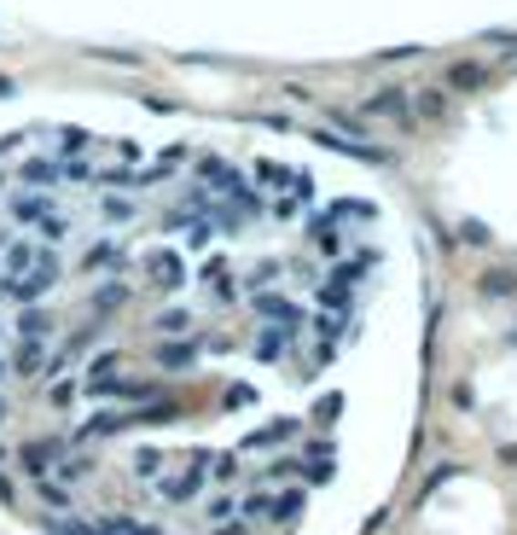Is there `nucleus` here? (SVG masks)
I'll use <instances>...</instances> for the list:
<instances>
[{
    "mask_svg": "<svg viewBox=\"0 0 517 535\" xmlns=\"http://www.w3.org/2000/svg\"><path fill=\"white\" fill-rule=\"evenodd\" d=\"M58 279H65L58 257H53V250H41L36 274H24V279H0V297H6V303H18V309H41L47 297L58 291Z\"/></svg>",
    "mask_w": 517,
    "mask_h": 535,
    "instance_id": "1",
    "label": "nucleus"
},
{
    "mask_svg": "<svg viewBox=\"0 0 517 535\" xmlns=\"http://www.w3.org/2000/svg\"><path fill=\"white\" fill-rule=\"evenodd\" d=\"M203 466H210V454H186L175 477H163V483H158V495L169 500V507H186V500H198V495H203V483H210V471H203Z\"/></svg>",
    "mask_w": 517,
    "mask_h": 535,
    "instance_id": "2",
    "label": "nucleus"
},
{
    "mask_svg": "<svg viewBox=\"0 0 517 535\" xmlns=\"http://www.w3.org/2000/svg\"><path fill=\"white\" fill-rule=\"evenodd\" d=\"M186 279H192V268H186L181 250H169V245H151L146 250V286L151 291H181Z\"/></svg>",
    "mask_w": 517,
    "mask_h": 535,
    "instance_id": "3",
    "label": "nucleus"
},
{
    "mask_svg": "<svg viewBox=\"0 0 517 535\" xmlns=\"http://www.w3.org/2000/svg\"><path fill=\"white\" fill-rule=\"evenodd\" d=\"M47 157H58V163H82L88 152H99V140H93L82 122H58V129H47Z\"/></svg>",
    "mask_w": 517,
    "mask_h": 535,
    "instance_id": "4",
    "label": "nucleus"
},
{
    "mask_svg": "<svg viewBox=\"0 0 517 535\" xmlns=\"http://www.w3.org/2000/svg\"><path fill=\"white\" fill-rule=\"evenodd\" d=\"M367 117L372 122H396V129H413V93H407V88H378V93H372V100H367Z\"/></svg>",
    "mask_w": 517,
    "mask_h": 535,
    "instance_id": "5",
    "label": "nucleus"
},
{
    "mask_svg": "<svg viewBox=\"0 0 517 535\" xmlns=\"http://www.w3.org/2000/svg\"><path fill=\"white\" fill-rule=\"evenodd\" d=\"M250 309H256L262 320H274L279 332H291V338L303 332V309H296L291 297H279V291H256V297H250Z\"/></svg>",
    "mask_w": 517,
    "mask_h": 535,
    "instance_id": "6",
    "label": "nucleus"
},
{
    "mask_svg": "<svg viewBox=\"0 0 517 535\" xmlns=\"http://www.w3.org/2000/svg\"><path fill=\"white\" fill-rule=\"evenodd\" d=\"M65 454H70V448L58 443V436H36V443H24V448H18V466L29 471V477H53V466L65 460Z\"/></svg>",
    "mask_w": 517,
    "mask_h": 535,
    "instance_id": "7",
    "label": "nucleus"
},
{
    "mask_svg": "<svg viewBox=\"0 0 517 535\" xmlns=\"http://www.w3.org/2000/svg\"><path fill=\"white\" fill-rule=\"evenodd\" d=\"M36 262H41V245L36 239H0V279L36 274Z\"/></svg>",
    "mask_w": 517,
    "mask_h": 535,
    "instance_id": "8",
    "label": "nucleus"
},
{
    "mask_svg": "<svg viewBox=\"0 0 517 535\" xmlns=\"http://www.w3.org/2000/svg\"><path fill=\"white\" fill-rule=\"evenodd\" d=\"M24 186H36V193H53V186L70 181V163H58V157H24Z\"/></svg>",
    "mask_w": 517,
    "mask_h": 535,
    "instance_id": "9",
    "label": "nucleus"
},
{
    "mask_svg": "<svg viewBox=\"0 0 517 535\" xmlns=\"http://www.w3.org/2000/svg\"><path fill=\"white\" fill-rule=\"evenodd\" d=\"M169 227H175V239L186 250H210V239H215V222H210V215H192V210H175V215H169Z\"/></svg>",
    "mask_w": 517,
    "mask_h": 535,
    "instance_id": "10",
    "label": "nucleus"
},
{
    "mask_svg": "<svg viewBox=\"0 0 517 535\" xmlns=\"http://www.w3.org/2000/svg\"><path fill=\"white\" fill-rule=\"evenodd\" d=\"M117 431H134V407H99V414H93L76 436H82V443L99 436V443H105V436H117Z\"/></svg>",
    "mask_w": 517,
    "mask_h": 535,
    "instance_id": "11",
    "label": "nucleus"
},
{
    "mask_svg": "<svg viewBox=\"0 0 517 535\" xmlns=\"http://www.w3.org/2000/svg\"><path fill=\"white\" fill-rule=\"evenodd\" d=\"M332 471H337V448L332 443H308V454H303V483H332Z\"/></svg>",
    "mask_w": 517,
    "mask_h": 535,
    "instance_id": "12",
    "label": "nucleus"
},
{
    "mask_svg": "<svg viewBox=\"0 0 517 535\" xmlns=\"http://www.w3.org/2000/svg\"><path fill=\"white\" fill-rule=\"evenodd\" d=\"M53 367V355H47V343H18V350H12V372H18V379H41V372Z\"/></svg>",
    "mask_w": 517,
    "mask_h": 535,
    "instance_id": "13",
    "label": "nucleus"
},
{
    "mask_svg": "<svg viewBox=\"0 0 517 535\" xmlns=\"http://www.w3.org/2000/svg\"><path fill=\"white\" fill-rule=\"evenodd\" d=\"M372 268H378V257H372V250H360V257H349V262H332V274H326V279H332V286H343V291H355L360 279L372 274Z\"/></svg>",
    "mask_w": 517,
    "mask_h": 535,
    "instance_id": "14",
    "label": "nucleus"
},
{
    "mask_svg": "<svg viewBox=\"0 0 517 535\" xmlns=\"http://www.w3.org/2000/svg\"><path fill=\"white\" fill-rule=\"evenodd\" d=\"M308 245H315L320 250V257H343V227L332 222V215H315V222H308Z\"/></svg>",
    "mask_w": 517,
    "mask_h": 535,
    "instance_id": "15",
    "label": "nucleus"
},
{
    "mask_svg": "<svg viewBox=\"0 0 517 535\" xmlns=\"http://www.w3.org/2000/svg\"><path fill=\"white\" fill-rule=\"evenodd\" d=\"M296 431H303L296 419H274V425H262V431H250L244 443H239V454H250V448H274V443H291Z\"/></svg>",
    "mask_w": 517,
    "mask_h": 535,
    "instance_id": "16",
    "label": "nucleus"
},
{
    "mask_svg": "<svg viewBox=\"0 0 517 535\" xmlns=\"http://www.w3.org/2000/svg\"><path fill=\"white\" fill-rule=\"evenodd\" d=\"M448 88H453V93L489 88V65H477V58H460V65H448Z\"/></svg>",
    "mask_w": 517,
    "mask_h": 535,
    "instance_id": "17",
    "label": "nucleus"
},
{
    "mask_svg": "<svg viewBox=\"0 0 517 535\" xmlns=\"http://www.w3.org/2000/svg\"><path fill=\"white\" fill-rule=\"evenodd\" d=\"M303 489H279V495H268V524H296L303 518Z\"/></svg>",
    "mask_w": 517,
    "mask_h": 535,
    "instance_id": "18",
    "label": "nucleus"
},
{
    "mask_svg": "<svg viewBox=\"0 0 517 535\" xmlns=\"http://www.w3.org/2000/svg\"><path fill=\"white\" fill-rule=\"evenodd\" d=\"M407 93H413V117H425V122L448 117V93L442 88H407Z\"/></svg>",
    "mask_w": 517,
    "mask_h": 535,
    "instance_id": "19",
    "label": "nucleus"
},
{
    "mask_svg": "<svg viewBox=\"0 0 517 535\" xmlns=\"http://www.w3.org/2000/svg\"><path fill=\"white\" fill-rule=\"evenodd\" d=\"M6 210L18 215V222H36V227H41L47 215H53V198H47V193H18V198L6 204Z\"/></svg>",
    "mask_w": 517,
    "mask_h": 535,
    "instance_id": "20",
    "label": "nucleus"
},
{
    "mask_svg": "<svg viewBox=\"0 0 517 535\" xmlns=\"http://www.w3.org/2000/svg\"><path fill=\"white\" fill-rule=\"evenodd\" d=\"M332 222L343 227V222H378V204H367V198H332Z\"/></svg>",
    "mask_w": 517,
    "mask_h": 535,
    "instance_id": "21",
    "label": "nucleus"
},
{
    "mask_svg": "<svg viewBox=\"0 0 517 535\" xmlns=\"http://www.w3.org/2000/svg\"><path fill=\"white\" fill-rule=\"evenodd\" d=\"M250 175L268 181V186H279V198H285V186L303 181V169H285V163H274V157H256V169H250Z\"/></svg>",
    "mask_w": 517,
    "mask_h": 535,
    "instance_id": "22",
    "label": "nucleus"
},
{
    "mask_svg": "<svg viewBox=\"0 0 517 535\" xmlns=\"http://www.w3.org/2000/svg\"><path fill=\"white\" fill-rule=\"evenodd\" d=\"M203 291H210L215 303H233V297H239V286H233V268H227V262H210V268H203Z\"/></svg>",
    "mask_w": 517,
    "mask_h": 535,
    "instance_id": "23",
    "label": "nucleus"
},
{
    "mask_svg": "<svg viewBox=\"0 0 517 535\" xmlns=\"http://www.w3.org/2000/svg\"><path fill=\"white\" fill-rule=\"evenodd\" d=\"M151 361H158V367H198V343L169 338V343H158V350H151Z\"/></svg>",
    "mask_w": 517,
    "mask_h": 535,
    "instance_id": "24",
    "label": "nucleus"
},
{
    "mask_svg": "<svg viewBox=\"0 0 517 535\" xmlns=\"http://www.w3.org/2000/svg\"><path fill=\"white\" fill-rule=\"evenodd\" d=\"M82 268H88V274H99V268H105V274H117V268H122V245H111V239L88 245V257H82Z\"/></svg>",
    "mask_w": 517,
    "mask_h": 535,
    "instance_id": "25",
    "label": "nucleus"
},
{
    "mask_svg": "<svg viewBox=\"0 0 517 535\" xmlns=\"http://www.w3.org/2000/svg\"><path fill=\"white\" fill-rule=\"evenodd\" d=\"M36 495H41V507H47V512H58V518L70 512V489H65L58 477H36Z\"/></svg>",
    "mask_w": 517,
    "mask_h": 535,
    "instance_id": "26",
    "label": "nucleus"
},
{
    "mask_svg": "<svg viewBox=\"0 0 517 535\" xmlns=\"http://www.w3.org/2000/svg\"><path fill=\"white\" fill-rule=\"evenodd\" d=\"M326 129H332V134H343V140H355V146L367 140V122H360L355 111H337V105L326 111Z\"/></svg>",
    "mask_w": 517,
    "mask_h": 535,
    "instance_id": "27",
    "label": "nucleus"
},
{
    "mask_svg": "<svg viewBox=\"0 0 517 535\" xmlns=\"http://www.w3.org/2000/svg\"><path fill=\"white\" fill-rule=\"evenodd\" d=\"M53 477H58V483H65V489H70V483L93 477V460H88V454H65V460L53 466Z\"/></svg>",
    "mask_w": 517,
    "mask_h": 535,
    "instance_id": "28",
    "label": "nucleus"
},
{
    "mask_svg": "<svg viewBox=\"0 0 517 535\" xmlns=\"http://www.w3.org/2000/svg\"><path fill=\"white\" fill-rule=\"evenodd\" d=\"M482 297H517V268H489L482 274Z\"/></svg>",
    "mask_w": 517,
    "mask_h": 535,
    "instance_id": "29",
    "label": "nucleus"
},
{
    "mask_svg": "<svg viewBox=\"0 0 517 535\" xmlns=\"http://www.w3.org/2000/svg\"><path fill=\"white\" fill-rule=\"evenodd\" d=\"M93 535H163L158 524H140V518H99Z\"/></svg>",
    "mask_w": 517,
    "mask_h": 535,
    "instance_id": "30",
    "label": "nucleus"
},
{
    "mask_svg": "<svg viewBox=\"0 0 517 535\" xmlns=\"http://www.w3.org/2000/svg\"><path fill=\"white\" fill-rule=\"evenodd\" d=\"M122 303H129V279H105V286L93 291V309H99V314H111Z\"/></svg>",
    "mask_w": 517,
    "mask_h": 535,
    "instance_id": "31",
    "label": "nucleus"
},
{
    "mask_svg": "<svg viewBox=\"0 0 517 535\" xmlns=\"http://www.w3.org/2000/svg\"><path fill=\"white\" fill-rule=\"evenodd\" d=\"M99 215H105V222H134L140 210H134L129 193H105V198H99Z\"/></svg>",
    "mask_w": 517,
    "mask_h": 535,
    "instance_id": "32",
    "label": "nucleus"
},
{
    "mask_svg": "<svg viewBox=\"0 0 517 535\" xmlns=\"http://www.w3.org/2000/svg\"><path fill=\"white\" fill-rule=\"evenodd\" d=\"M76 396H82V379H70V372H58V379H47V402H53V407H70Z\"/></svg>",
    "mask_w": 517,
    "mask_h": 535,
    "instance_id": "33",
    "label": "nucleus"
},
{
    "mask_svg": "<svg viewBox=\"0 0 517 535\" xmlns=\"http://www.w3.org/2000/svg\"><path fill=\"white\" fill-rule=\"evenodd\" d=\"M163 466H169V460H163V454H158V448H146V454H134V477H140V483H163Z\"/></svg>",
    "mask_w": 517,
    "mask_h": 535,
    "instance_id": "34",
    "label": "nucleus"
},
{
    "mask_svg": "<svg viewBox=\"0 0 517 535\" xmlns=\"http://www.w3.org/2000/svg\"><path fill=\"white\" fill-rule=\"evenodd\" d=\"M151 326H158L163 338H181V332H192V314H186V309H163V314H158V320H151Z\"/></svg>",
    "mask_w": 517,
    "mask_h": 535,
    "instance_id": "35",
    "label": "nucleus"
},
{
    "mask_svg": "<svg viewBox=\"0 0 517 535\" xmlns=\"http://www.w3.org/2000/svg\"><path fill=\"white\" fill-rule=\"evenodd\" d=\"M18 332L29 338V343H47V332H53V320H47L41 309H24V320H18Z\"/></svg>",
    "mask_w": 517,
    "mask_h": 535,
    "instance_id": "36",
    "label": "nucleus"
},
{
    "mask_svg": "<svg viewBox=\"0 0 517 535\" xmlns=\"http://www.w3.org/2000/svg\"><path fill=\"white\" fill-rule=\"evenodd\" d=\"M36 233H41L47 245H65V239H70V215H65V210H53V215H47V222H41Z\"/></svg>",
    "mask_w": 517,
    "mask_h": 535,
    "instance_id": "37",
    "label": "nucleus"
},
{
    "mask_svg": "<svg viewBox=\"0 0 517 535\" xmlns=\"http://www.w3.org/2000/svg\"><path fill=\"white\" fill-rule=\"evenodd\" d=\"M210 471H215V477H222V483H233V477H239V448H222V454H210Z\"/></svg>",
    "mask_w": 517,
    "mask_h": 535,
    "instance_id": "38",
    "label": "nucleus"
},
{
    "mask_svg": "<svg viewBox=\"0 0 517 535\" xmlns=\"http://www.w3.org/2000/svg\"><path fill=\"white\" fill-rule=\"evenodd\" d=\"M285 338H291V332H279V326H268V332L256 338V355H262V361H279V355H285Z\"/></svg>",
    "mask_w": 517,
    "mask_h": 535,
    "instance_id": "39",
    "label": "nucleus"
},
{
    "mask_svg": "<svg viewBox=\"0 0 517 535\" xmlns=\"http://www.w3.org/2000/svg\"><path fill=\"white\" fill-rule=\"evenodd\" d=\"M448 477H460V466H453V460H442V466H436V471H430L425 483H419V500H425V495H436V489H442Z\"/></svg>",
    "mask_w": 517,
    "mask_h": 535,
    "instance_id": "40",
    "label": "nucleus"
},
{
    "mask_svg": "<svg viewBox=\"0 0 517 535\" xmlns=\"http://www.w3.org/2000/svg\"><path fill=\"white\" fill-rule=\"evenodd\" d=\"M233 512H239V500H233V495H215L210 507H203V518H210V524H233Z\"/></svg>",
    "mask_w": 517,
    "mask_h": 535,
    "instance_id": "41",
    "label": "nucleus"
},
{
    "mask_svg": "<svg viewBox=\"0 0 517 535\" xmlns=\"http://www.w3.org/2000/svg\"><path fill=\"white\" fill-rule=\"evenodd\" d=\"M296 471H303V460L279 454V460H268V466H262V477H268V483H279V477H296Z\"/></svg>",
    "mask_w": 517,
    "mask_h": 535,
    "instance_id": "42",
    "label": "nucleus"
},
{
    "mask_svg": "<svg viewBox=\"0 0 517 535\" xmlns=\"http://www.w3.org/2000/svg\"><path fill=\"white\" fill-rule=\"evenodd\" d=\"M99 146H105V152L117 157V169H129L134 157H140V146H134V140H99Z\"/></svg>",
    "mask_w": 517,
    "mask_h": 535,
    "instance_id": "43",
    "label": "nucleus"
},
{
    "mask_svg": "<svg viewBox=\"0 0 517 535\" xmlns=\"http://www.w3.org/2000/svg\"><path fill=\"white\" fill-rule=\"evenodd\" d=\"M222 169H227V163H222L215 152H203V157H198V181H203V186H215V181H222Z\"/></svg>",
    "mask_w": 517,
    "mask_h": 535,
    "instance_id": "44",
    "label": "nucleus"
},
{
    "mask_svg": "<svg viewBox=\"0 0 517 535\" xmlns=\"http://www.w3.org/2000/svg\"><path fill=\"white\" fill-rule=\"evenodd\" d=\"M337 414H343V396H337V390H332V396H320V402H315V425H332Z\"/></svg>",
    "mask_w": 517,
    "mask_h": 535,
    "instance_id": "45",
    "label": "nucleus"
},
{
    "mask_svg": "<svg viewBox=\"0 0 517 535\" xmlns=\"http://www.w3.org/2000/svg\"><path fill=\"white\" fill-rule=\"evenodd\" d=\"M460 239H465V245H489V239H494V233H489V227H482V222H460Z\"/></svg>",
    "mask_w": 517,
    "mask_h": 535,
    "instance_id": "46",
    "label": "nucleus"
},
{
    "mask_svg": "<svg viewBox=\"0 0 517 535\" xmlns=\"http://www.w3.org/2000/svg\"><path fill=\"white\" fill-rule=\"evenodd\" d=\"M29 146V134H0V157H24Z\"/></svg>",
    "mask_w": 517,
    "mask_h": 535,
    "instance_id": "47",
    "label": "nucleus"
},
{
    "mask_svg": "<svg viewBox=\"0 0 517 535\" xmlns=\"http://www.w3.org/2000/svg\"><path fill=\"white\" fill-rule=\"evenodd\" d=\"M250 402H256V390H250V384H227V407H250Z\"/></svg>",
    "mask_w": 517,
    "mask_h": 535,
    "instance_id": "48",
    "label": "nucleus"
},
{
    "mask_svg": "<svg viewBox=\"0 0 517 535\" xmlns=\"http://www.w3.org/2000/svg\"><path fill=\"white\" fill-rule=\"evenodd\" d=\"M47 530H53V535H93L88 524H76V518H58V524H53V518H47Z\"/></svg>",
    "mask_w": 517,
    "mask_h": 535,
    "instance_id": "49",
    "label": "nucleus"
},
{
    "mask_svg": "<svg viewBox=\"0 0 517 535\" xmlns=\"http://www.w3.org/2000/svg\"><path fill=\"white\" fill-rule=\"evenodd\" d=\"M453 407H477V390L471 384H453Z\"/></svg>",
    "mask_w": 517,
    "mask_h": 535,
    "instance_id": "50",
    "label": "nucleus"
},
{
    "mask_svg": "<svg viewBox=\"0 0 517 535\" xmlns=\"http://www.w3.org/2000/svg\"><path fill=\"white\" fill-rule=\"evenodd\" d=\"M158 163H163V169H181V163H186V146H169V152L158 157Z\"/></svg>",
    "mask_w": 517,
    "mask_h": 535,
    "instance_id": "51",
    "label": "nucleus"
},
{
    "mask_svg": "<svg viewBox=\"0 0 517 535\" xmlns=\"http://www.w3.org/2000/svg\"><path fill=\"white\" fill-rule=\"evenodd\" d=\"M384 524H389V507H378V512H372V518H367V524H360V530H367V535H378Z\"/></svg>",
    "mask_w": 517,
    "mask_h": 535,
    "instance_id": "52",
    "label": "nucleus"
},
{
    "mask_svg": "<svg viewBox=\"0 0 517 535\" xmlns=\"http://www.w3.org/2000/svg\"><path fill=\"white\" fill-rule=\"evenodd\" d=\"M12 495H18V489H12V477L0 471V500H6V507H12Z\"/></svg>",
    "mask_w": 517,
    "mask_h": 535,
    "instance_id": "53",
    "label": "nucleus"
},
{
    "mask_svg": "<svg viewBox=\"0 0 517 535\" xmlns=\"http://www.w3.org/2000/svg\"><path fill=\"white\" fill-rule=\"evenodd\" d=\"M222 535H244V530H233V524H222Z\"/></svg>",
    "mask_w": 517,
    "mask_h": 535,
    "instance_id": "54",
    "label": "nucleus"
},
{
    "mask_svg": "<svg viewBox=\"0 0 517 535\" xmlns=\"http://www.w3.org/2000/svg\"><path fill=\"white\" fill-rule=\"evenodd\" d=\"M6 372H12V361H0V379H6Z\"/></svg>",
    "mask_w": 517,
    "mask_h": 535,
    "instance_id": "55",
    "label": "nucleus"
},
{
    "mask_svg": "<svg viewBox=\"0 0 517 535\" xmlns=\"http://www.w3.org/2000/svg\"><path fill=\"white\" fill-rule=\"evenodd\" d=\"M0 93H12V82H6V76H0Z\"/></svg>",
    "mask_w": 517,
    "mask_h": 535,
    "instance_id": "56",
    "label": "nucleus"
},
{
    "mask_svg": "<svg viewBox=\"0 0 517 535\" xmlns=\"http://www.w3.org/2000/svg\"><path fill=\"white\" fill-rule=\"evenodd\" d=\"M0 186H6V169H0Z\"/></svg>",
    "mask_w": 517,
    "mask_h": 535,
    "instance_id": "57",
    "label": "nucleus"
},
{
    "mask_svg": "<svg viewBox=\"0 0 517 535\" xmlns=\"http://www.w3.org/2000/svg\"><path fill=\"white\" fill-rule=\"evenodd\" d=\"M0 338H6V320H0Z\"/></svg>",
    "mask_w": 517,
    "mask_h": 535,
    "instance_id": "58",
    "label": "nucleus"
},
{
    "mask_svg": "<svg viewBox=\"0 0 517 535\" xmlns=\"http://www.w3.org/2000/svg\"><path fill=\"white\" fill-rule=\"evenodd\" d=\"M0 419H6V402H0Z\"/></svg>",
    "mask_w": 517,
    "mask_h": 535,
    "instance_id": "59",
    "label": "nucleus"
},
{
    "mask_svg": "<svg viewBox=\"0 0 517 535\" xmlns=\"http://www.w3.org/2000/svg\"><path fill=\"white\" fill-rule=\"evenodd\" d=\"M512 343H517V326H512Z\"/></svg>",
    "mask_w": 517,
    "mask_h": 535,
    "instance_id": "60",
    "label": "nucleus"
}]
</instances>
